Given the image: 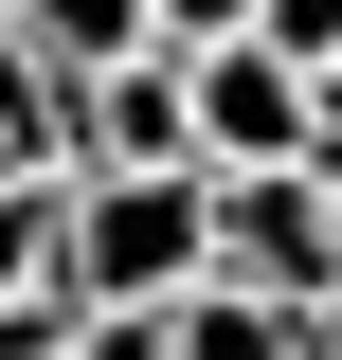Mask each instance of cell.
I'll list each match as a JSON object with an SVG mask.
<instances>
[{"instance_id":"3957f363","label":"cell","mask_w":342,"mask_h":360,"mask_svg":"<svg viewBox=\"0 0 342 360\" xmlns=\"http://www.w3.org/2000/svg\"><path fill=\"white\" fill-rule=\"evenodd\" d=\"M180 127H198V162H306V144H324V90L270 37H198L180 54Z\"/></svg>"},{"instance_id":"52a82bcc","label":"cell","mask_w":342,"mask_h":360,"mask_svg":"<svg viewBox=\"0 0 342 360\" xmlns=\"http://www.w3.org/2000/svg\"><path fill=\"white\" fill-rule=\"evenodd\" d=\"M0 162H54V72L18 54V18H0Z\"/></svg>"},{"instance_id":"8992f818","label":"cell","mask_w":342,"mask_h":360,"mask_svg":"<svg viewBox=\"0 0 342 360\" xmlns=\"http://www.w3.org/2000/svg\"><path fill=\"white\" fill-rule=\"evenodd\" d=\"M54 270V162H0V288Z\"/></svg>"},{"instance_id":"6da1fadb","label":"cell","mask_w":342,"mask_h":360,"mask_svg":"<svg viewBox=\"0 0 342 360\" xmlns=\"http://www.w3.org/2000/svg\"><path fill=\"white\" fill-rule=\"evenodd\" d=\"M216 217H198V162H72L54 180V288L72 307H163L198 288Z\"/></svg>"},{"instance_id":"8fae6325","label":"cell","mask_w":342,"mask_h":360,"mask_svg":"<svg viewBox=\"0 0 342 360\" xmlns=\"http://www.w3.org/2000/svg\"><path fill=\"white\" fill-rule=\"evenodd\" d=\"M306 360H342V270H324V288H306Z\"/></svg>"},{"instance_id":"9c48e42d","label":"cell","mask_w":342,"mask_h":360,"mask_svg":"<svg viewBox=\"0 0 342 360\" xmlns=\"http://www.w3.org/2000/svg\"><path fill=\"white\" fill-rule=\"evenodd\" d=\"M54 360H163V307H90V324H72Z\"/></svg>"},{"instance_id":"5b68a950","label":"cell","mask_w":342,"mask_h":360,"mask_svg":"<svg viewBox=\"0 0 342 360\" xmlns=\"http://www.w3.org/2000/svg\"><path fill=\"white\" fill-rule=\"evenodd\" d=\"M0 18H18V54H37L54 90L108 72V54H144V0H0Z\"/></svg>"},{"instance_id":"ba28073f","label":"cell","mask_w":342,"mask_h":360,"mask_svg":"<svg viewBox=\"0 0 342 360\" xmlns=\"http://www.w3.org/2000/svg\"><path fill=\"white\" fill-rule=\"evenodd\" d=\"M253 37L289 54V72H342V0H253Z\"/></svg>"},{"instance_id":"30bf717a","label":"cell","mask_w":342,"mask_h":360,"mask_svg":"<svg viewBox=\"0 0 342 360\" xmlns=\"http://www.w3.org/2000/svg\"><path fill=\"white\" fill-rule=\"evenodd\" d=\"M144 37H163V54H198V37H253V0H144Z\"/></svg>"},{"instance_id":"277c9868","label":"cell","mask_w":342,"mask_h":360,"mask_svg":"<svg viewBox=\"0 0 342 360\" xmlns=\"http://www.w3.org/2000/svg\"><path fill=\"white\" fill-rule=\"evenodd\" d=\"M163 360H306V307H270V288L198 270V288H163Z\"/></svg>"},{"instance_id":"7c38bea8","label":"cell","mask_w":342,"mask_h":360,"mask_svg":"<svg viewBox=\"0 0 342 360\" xmlns=\"http://www.w3.org/2000/svg\"><path fill=\"white\" fill-rule=\"evenodd\" d=\"M306 162H324V217H342V127H324V144H306Z\"/></svg>"},{"instance_id":"7a4b0ae2","label":"cell","mask_w":342,"mask_h":360,"mask_svg":"<svg viewBox=\"0 0 342 360\" xmlns=\"http://www.w3.org/2000/svg\"><path fill=\"white\" fill-rule=\"evenodd\" d=\"M198 217H216V252H198V270H234V288H270V307H306V288L342 270L324 162H198Z\"/></svg>"}]
</instances>
